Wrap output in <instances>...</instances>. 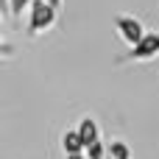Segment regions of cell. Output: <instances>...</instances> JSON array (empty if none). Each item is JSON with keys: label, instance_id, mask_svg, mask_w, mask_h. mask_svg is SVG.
<instances>
[{"label": "cell", "instance_id": "cell-1", "mask_svg": "<svg viewBox=\"0 0 159 159\" xmlns=\"http://www.w3.org/2000/svg\"><path fill=\"white\" fill-rule=\"evenodd\" d=\"M56 8H50L45 0H34L31 3V8H28V34L31 36H36V34H42V31H48V28H53V22H56Z\"/></svg>", "mask_w": 159, "mask_h": 159}, {"label": "cell", "instance_id": "cell-2", "mask_svg": "<svg viewBox=\"0 0 159 159\" xmlns=\"http://www.w3.org/2000/svg\"><path fill=\"white\" fill-rule=\"evenodd\" d=\"M115 28H117V36L126 42V45H137L143 36H145V28L137 17H129V14H117L115 17Z\"/></svg>", "mask_w": 159, "mask_h": 159}, {"label": "cell", "instance_id": "cell-3", "mask_svg": "<svg viewBox=\"0 0 159 159\" xmlns=\"http://www.w3.org/2000/svg\"><path fill=\"white\" fill-rule=\"evenodd\" d=\"M154 56H159V34L157 31L145 34V36L131 48V53H129V59H134V61H148V59H154Z\"/></svg>", "mask_w": 159, "mask_h": 159}, {"label": "cell", "instance_id": "cell-4", "mask_svg": "<svg viewBox=\"0 0 159 159\" xmlns=\"http://www.w3.org/2000/svg\"><path fill=\"white\" fill-rule=\"evenodd\" d=\"M75 131H78V137H81L84 148H89L92 143H98V140H101V129H98V123H95L92 117H81V123L75 126Z\"/></svg>", "mask_w": 159, "mask_h": 159}, {"label": "cell", "instance_id": "cell-5", "mask_svg": "<svg viewBox=\"0 0 159 159\" xmlns=\"http://www.w3.org/2000/svg\"><path fill=\"white\" fill-rule=\"evenodd\" d=\"M61 148H64V154H84V143H81V137H78L75 129L61 137Z\"/></svg>", "mask_w": 159, "mask_h": 159}, {"label": "cell", "instance_id": "cell-6", "mask_svg": "<svg viewBox=\"0 0 159 159\" xmlns=\"http://www.w3.org/2000/svg\"><path fill=\"white\" fill-rule=\"evenodd\" d=\"M106 159H131V148L123 140H112L106 145Z\"/></svg>", "mask_w": 159, "mask_h": 159}, {"label": "cell", "instance_id": "cell-7", "mask_svg": "<svg viewBox=\"0 0 159 159\" xmlns=\"http://www.w3.org/2000/svg\"><path fill=\"white\" fill-rule=\"evenodd\" d=\"M84 157L87 159H106V145L98 140V143H92L89 148H84Z\"/></svg>", "mask_w": 159, "mask_h": 159}, {"label": "cell", "instance_id": "cell-8", "mask_svg": "<svg viewBox=\"0 0 159 159\" xmlns=\"http://www.w3.org/2000/svg\"><path fill=\"white\" fill-rule=\"evenodd\" d=\"M31 3H34V0H8V14L20 17L25 8H31Z\"/></svg>", "mask_w": 159, "mask_h": 159}, {"label": "cell", "instance_id": "cell-9", "mask_svg": "<svg viewBox=\"0 0 159 159\" xmlns=\"http://www.w3.org/2000/svg\"><path fill=\"white\" fill-rule=\"evenodd\" d=\"M6 53H14V48L11 45H3V39H0V56H6Z\"/></svg>", "mask_w": 159, "mask_h": 159}, {"label": "cell", "instance_id": "cell-10", "mask_svg": "<svg viewBox=\"0 0 159 159\" xmlns=\"http://www.w3.org/2000/svg\"><path fill=\"white\" fill-rule=\"evenodd\" d=\"M8 14V0H0V17Z\"/></svg>", "mask_w": 159, "mask_h": 159}, {"label": "cell", "instance_id": "cell-11", "mask_svg": "<svg viewBox=\"0 0 159 159\" xmlns=\"http://www.w3.org/2000/svg\"><path fill=\"white\" fill-rule=\"evenodd\" d=\"M45 3H48L50 8H56V11H59V6H61V0H45Z\"/></svg>", "mask_w": 159, "mask_h": 159}, {"label": "cell", "instance_id": "cell-12", "mask_svg": "<svg viewBox=\"0 0 159 159\" xmlns=\"http://www.w3.org/2000/svg\"><path fill=\"white\" fill-rule=\"evenodd\" d=\"M67 159H87L84 154H67Z\"/></svg>", "mask_w": 159, "mask_h": 159}, {"label": "cell", "instance_id": "cell-13", "mask_svg": "<svg viewBox=\"0 0 159 159\" xmlns=\"http://www.w3.org/2000/svg\"><path fill=\"white\" fill-rule=\"evenodd\" d=\"M0 20H3V17H0Z\"/></svg>", "mask_w": 159, "mask_h": 159}]
</instances>
